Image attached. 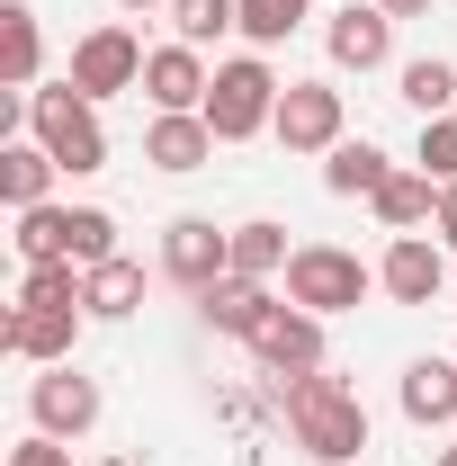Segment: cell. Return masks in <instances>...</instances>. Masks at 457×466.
Instances as JSON below:
<instances>
[{"label": "cell", "instance_id": "6da1fadb", "mask_svg": "<svg viewBox=\"0 0 457 466\" xmlns=\"http://www.w3.org/2000/svg\"><path fill=\"white\" fill-rule=\"evenodd\" d=\"M279 412H287V431H296V449L314 466H359L368 458V404L350 395L341 377H287L279 386Z\"/></svg>", "mask_w": 457, "mask_h": 466}, {"label": "cell", "instance_id": "7a4b0ae2", "mask_svg": "<svg viewBox=\"0 0 457 466\" xmlns=\"http://www.w3.org/2000/svg\"><path fill=\"white\" fill-rule=\"evenodd\" d=\"M27 135L63 162V179L108 171V126H99V99H81L72 81H63V90H27Z\"/></svg>", "mask_w": 457, "mask_h": 466}, {"label": "cell", "instance_id": "3957f363", "mask_svg": "<svg viewBox=\"0 0 457 466\" xmlns=\"http://www.w3.org/2000/svg\"><path fill=\"white\" fill-rule=\"evenodd\" d=\"M279 72L260 55H233V63H216V90H207V126H216V144H251V135H269L279 126Z\"/></svg>", "mask_w": 457, "mask_h": 466}, {"label": "cell", "instance_id": "277c9868", "mask_svg": "<svg viewBox=\"0 0 457 466\" xmlns=\"http://www.w3.org/2000/svg\"><path fill=\"white\" fill-rule=\"evenodd\" d=\"M377 288V269L359 260V251H341V242H296V260H287V305H305V314H350L359 296Z\"/></svg>", "mask_w": 457, "mask_h": 466}, {"label": "cell", "instance_id": "5b68a950", "mask_svg": "<svg viewBox=\"0 0 457 466\" xmlns=\"http://www.w3.org/2000/svg\"><path fill=\"white\" fill-rule=\"evenodd\" d=\"M225 269H233V225H216V216H171L162 225V279L171 288L207 296Z\"/></svg>", "mask_w": 457, "mask_h": 466}, {"label": "cell", "instance_id": "8992f818", "mask_svg": "<svg viewBox=\"0 0 457 466\" xmlns=\"http://www.w3.org/2000/svg\"><path fill=\"white\" fill-rule=\"evenodd\" d=\"M81 99H117V90H144V36L135 27H90L81 46H72V72H63Z\"/></svg>", "mask_w": 457, "mask_h": 466}, {"label": "cell", "instance_id": "52a82bcc", "mask_svg": "<svg viewBox=\"0 0 457 466\" xmlns=\"http://www.w3.org/2000/svg\"><path fill=\"white\" fill-rule=\"evenodd\" d=\"M251 359H260V377L287 386V377H314L323 368V314H305V305H269L260 314V332H251Z\"/></svg>", "mask_w": 457, "mask_h": 466}, {"label": "cell", "instance_id": "ba28073f", "mask_svg": "<svg viewBox=\"0 0 457 466\" xmlns=\"http://www.w3.org/2000/svg\"><path fill=\"white\" fill-rule=\"evenodd\" d=\"M99 412H108V404H99V377H81L72 359L46 368V377L27 386V421H36L46 440H81V431H99Z\"/></svg>", "mask_w": 457, "mask_h": 466}, {"label": "cell", "instance_id": "9c48e42d", "mask_svg": "<svg viewBox=\"0 0 457 466\" xmlns=\"http://www.w3.org/2000/svg\"><path fill=\"white\" fill-rule=\"evenodd\" d=\"M81 323H90V305H9L0 314V350L36 359V368H63L72 341H81Z\"/></svg>", "mask_w": 457, "mask_h": 466}, {"label": "cell", "instance_id": "30bf717a", "mask_svg": "<svg viewBox=\"0 0 457 466\" xmlns=\"http://www.w3.org/2000/svg\"><path fill=\"white\" fill-rule=\"evenodd\" d=\"M341 126H350V108H341L332 81H287V90H279V126H269V135H279L287 153H332Z\"/></svg>", "mask_w": 457, "mask_h": 466}, {"label": "cell", "instance_id": "8fae6325", "mask_svg": "<svg viewBox=\"0 0 457 466\" xmlns=\"http://www.w3.org/2000/svg\"><path fill=\"white\" fill-rule=\"evenodd\" d=\"M377 288L395 296V305H440V288H449V242L440 233H395L386 260H377Z\"/></svg>", "mask_w": 457, "mask_h": 466}, {"label": "cell", "instance_id": "7c38bea8", "mask_svg": "<svg viewBox=\"0 0 457 466\" xmlns=\"http://www.w3.org/2000/svg\"><path fill=\"white\" fill-rule=\"evenodd\" d=\"M207 90H216V72H207V55L198 46H153L144 55V99H153V116H198L207 108Z\"/></svg>", "mask_w": 457, "mask_h": 466}, {"label": "cell", "instance_id": "4fadbf2b", "mask_svg": "<svg viewBox=\"0 0 457 466\" xmlns=\"http://www.w3.org/2000/svg\"><path fill=\"white\" fill-rule=\"evenodd\" d=\"M323 46H332V72H377V63H395V18L377 0H341Z\"/></svg>", "mask_w": 457, "mask_h": 466}, {"label": "cell", "instance_id": "5bb4252c", "mask_svg": "<svg viewBox=\"0 0 457 466\" xmlns=\"http://www.w3.org/2000/svg\"><path fill=\"white\" fill-rule=\"evenodd\" d=\"M269 305H279V296H269V279H242V269H225L216 288L198 296V323H207V332H225V341H251Z\"/></svg>", "mask_w": 457, "mask_h": 466}, {"label": "cell", "instance_id": "9a60e30c", "mask_svg": "<svg viewBox=\"0 0 457 466\" xmlns=\"http://www.w3.org/2000/svg\"><path fill=\"white\" fill-rule=\"evenodd\" d=\"M144 162L171 171V179L207 171V162H216V126H207V116H153V126H144Z\"/></svg>", "mask_w": 457, "mask_h": 466}, {"label": "cell", "instance_id": "2e32d148", "mask_svg": "<svg viewBox=\"0 0 457 466\" xmlns=\"http://www.w3.org/2000/svg\"><path fill=\"white\" fill-rule=\"evenodd\" d=\"M55 179H63V162L36 144V135L0 144V207H9V216H18V207H55Z\"/></svg>", "mask_w": 457, "mask_h": 466}, {"label": "cell", "instance_id": "e0dca14e", "mask_svg": "<svg viewBox=\"0 0 457 466\" xmlns=\"http://www.w3.org/2000/svg\"><path fill=\"white\" fill-rule=\"evenodd\" d=\"M368 207H377V225H386V233H421L431 216H440V179L421 171V162H412V171L395 162V171H386V188H377Z\"/></svg>", "mask_w": 457, "mask_h": 466}, {"label": "cell", "instance_id": "ac0fdd59", "mask_svg": "<svg viewBox=\"0 0 457 466\" xmlns=\"http://www.w3.org/2000/svg\"><path fill=\"white\" fill-rule=\"evenodd\" d=\"M403 421H421V431L457 421V359H412L403 368Z\"/></svg>", "mask_w": 457, "mask_h": 466}, {"label": "cell", "instance_id": "d6986e66", "mask_svg": "<svg viewBox=\"0 0 457 466\" xmlns=\"http://www.w3.org/2000/svg\"><path fill=\"white\" fill-rule=\"evenodd\" d=\"M36 72H46V27H36L27 0H9L0 9V81L9 90H36Z\"/></svg>", "mask_w": 457, "mask_h": 466}, {"label": "cell", "instance_id": "ffe728a7", "mask_svg": "<svg viewBox=\"0 0 457 466\" xmlns=\"http://www.w3.org/2000/svg\"><path fill=\"white\" fill-rule=\"evenodd\" d=\"M386 171H395V162H386L368 135H341V144L323 153V188H332V198H377V188H386Z\"/></svg>", "mask_w": 457, "mask_h": 466}, {"label": "cell", "instance_id": "44dd1931", "mask_svg": "<svg viewBox=\"0 0 457 466\" xmlns=\"http://www.w3.org/2000/svg\"><path fill=\"white\" fill-rule=\"evenodd\" d=\"M81 305H90V323H126V314H144V269L117 251V260H99L90 279H81Z\"/></svg>", "mask_w": 457, "mask_h": 466}, {"label": "cell", "instance_id": "7402d4cb", "mask_svg": "<svg viewBox=\"0 0 457 466\" xmlns=\"http://www.w3.org/2000/svg\"><path fill=\"white\" fill-rule=\"evenodd\" d=\"M18 269H46V260H72V207H18ZM81 269V260H72Z\"/></svg>", "mask_w": 457, "mask_h": 466}, {"label": "cell", "instance_id": "603a6c76", "mask_svg": "<svg viewBox=\"0 0 457 466\" xmlns=\"http://www.w3.org/2000/svg\"><path fill=\"white\" fill-rule=\"evenodd\" d=\"M395 99L421 116V126H431V116H457V72L440 55H421V63H403V90H395Z\"/></svg>", "mask_w": 457, "mask_h": 466}, {"label": "cell", "instance_id": "cb8c5ba5", "mask_svg": "<svg viewBox=\"0 0 457 466\" xmlns=\"http://www.w3.org/2000/svg\"><path fill=\"white\" fill-rule=\"evenodd\" d=\"M233 27H242V0H171V36L198 46V55H207L216 36H233Z\"/></svg>", "mask_w": 457, "mask_h": 466}, {"label": "cell", "instance_id": "d4e9b609", "mask_svg": "<svg viewBox=\"0 0 457 466\" xmlns=\"http://www.w3.org/2000/svg\"><path fill=\"white\" fill-rule=\"evenodd\" d=\"M287 260H296V251H287L279 225H260V216H251V225H233V269H242V279H279Z\"/></svg>", "mask_w": 457, "mask_h": 466}, {"label": "cell", "instance_id": "484cf974", "mask_svg": "<svg viewBox=\"0 0 457 466\" xmlns=\"http://www.w3.org/2000/svg\"><path fill=\"white\" fill-rule=\"evenodd\" d=\"M305 18H314V0H242V36H251V55H260V46H287Z\"/></svg>", "mask_w": 457, "mask_h": 466}, {"label": "cell", "instance_id": "4316f807", "mask_svg": "<svg viewBox=\"0 0 457 466\" xmlns=\"http://www.w3.org/2000/svg\"><path fill=\"white\" fill-rule=\"evenodd\" d=\"M81 279L72 260H46V269H18V305H81Z\"/></svg>", "mask_w": 457, "mask_h": 466}, {"label": "cell", "instance_id": "83f0119b", "mask_svg": "<svg viewBox=\"0 0 457 466\" xmlns=\"http://www.w3.org/2000/svg\"><path fill=\"white\" fill-rule=\"evenodd\" d=\"M72 260H81V269L117 260V216L108 207H72Z\"/></svg>", "mask_w": 457, "mask_h": 466}, {"label": "cell", "instance_id": "f1b7e54d", "mask_svg": "<svg viewBox=\"0 0 457 466\" xmlns=\"http://www.w3.org/2000/svg\"><path fill=\"white\" fill-rule=\"evenodd\" d=\"M412 162L449 188V179H457V116H431V126H421V153H412Z\"/></svg>", "mask_w": 457, "mask_h": 466}, {"label": "cell", "instance_id": "f546056e", "mask_svg": "<svg viewBox=\"0 0 457 466\" xmlns=\"http://www.w3.org/2000/svg\"><path fill=\"white\" fill-rule=\"evenodd\" d=\"M9 466H72V449H63V440H46V431H27V440L9 449Z\"/></svg>", "mask_w": 457, "mask_h": 466}, {"label": "cell", "instance_id": "4dcf8cb0", "mask_svg": "<svg viewBox=\"0 0 457 466\" xmlns=\"http://www.w3.org/2000/svg\"><path fill=\"white\" fill-rule=\"evenodd\" d=\"M431 233H440V242H449V251H457V179H449V188H440V216H431Z\"/></svg>", "mask_w": 457, "mask_h": 466}, {"label": "cell", "instance_id": "1f68e13d", "mask_svg": "<svg viewBox=\"0 0 457 466\" xmlns=\"http://www.w3.org/2000/svg\"><path fill=\"white\" fill-rule=\"evenodd\" d=\"M377 9H386V18H421L431 0H377Z\"/></svg>", "mask_w": 457, "mask_h": 466}, {"label": "cell", "instance_id": "d6a6232c", "mask_svg": "<svg viewBox=\"0 0 457 466\" xmlns=\"http://www.w3.org/2000/svg\"><path fill=\"white\" fill-rule=\"evenodd\" d=\"M117 9H171V0H117Z\"/></svg>", "mask_w": 457, "mask_h": 466}, {"label": "cell", "instance_id": "836d02e7", "mask_svg": "<svg viewBox=\"0 0 457 466\" xmlns=\"http://www.w3.org/2000/svg\"><path fill=\"white\" fill-rule=\"evenodd\" d=\"M440 466H457V449H440Z\"/></svg>", "mask_w": 457, "mask_h": 466}, {"label": "cell", "instance_id": "e575fe53", "mask_svg": "<svg viewBox=\"0 0 457 466\" xmlns=\"http://www.w3.org/2000/svg\"><path fill=\"white\" fill-rule=\"evenodd\" d=\"M99 466H135V458H99Z\"/></svg>", "mask_w": 457, "mask_h": 466}, {"label": "cell", "instance_id": "d590c367", "mask_svg": "<svg viewBox=\"0 0 457 466\" xmlns=\"http://www.w3.org/2000/svg\"><path fill=\"white\" fill-rule=\"evenodd\" d=\"M359 466H368V458H359Z\"/></svg>", "mask_w": 457, "mask_h": 466}]
</instances>
